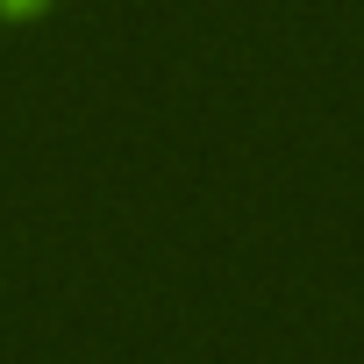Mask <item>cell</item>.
Here are the masks:
<instances>
[{"label":"cell","instance_id":"1","mask_svg":"<svg viewBox=\"0 0 364 364\" xmlns=\"http://www.w3.org/2000/svg\"><path fill=\"white\" fill-rule=\"evenodd\" d=\"M8 8H36V0H8Z\"/></svg>","mask_w":364,"mask_h":364}]
</instances>
